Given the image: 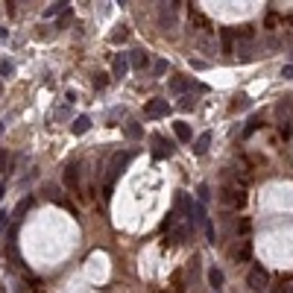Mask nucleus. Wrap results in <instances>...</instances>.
<instances>
[{
  "label": "nucleus",
  "mask_w": 293,
  "mask_h": 293,
  "mask_svg": "<svg viewBox=\"0 0 293 293\" xmlns=\"http://www.w3.org/2000/svg\"><path fill=\"white\" fill-rule=\"evenodd\" d=\"M132 158H135V150H126V153L121 150V153L112 155V161H109V167H106V176H103V179H106V193L112 190V185L118 182V176L126 170V164H129Z\"/></svg>",
  "instance_id": "nucleus-1"
},
{
  "label": "nucleus",
  "mask_w": 293,
  "mask_h": 293,
  "mask_svg": "<svg viewBox=\"0 0 293 293\" xmlns=\"http://www.w3.org/2000/svg\"><path fill=\"white\" fill-rule=\"evenodd\" d=\"M217 200H220L226 208H243L246 206V193H243L241 185H226V188L217 193Z\"/></svg>",
  "instance_id": "nucleus-2"
},
{
  "label": "nucleus",
  "mask_w": 293,
  "mask_h": 293,
  "mask_svg": "<svg viewBox=\"0 0 293 293\" xmlns=\"http://www.w3.org/2000/svg\"><path fill=\"white\" fill-rule=\"evenodd\" d=\"M246 284H249V290L252 293H264L267 287H270V273L255 264V267L249 270V276H246Z\"/></svg>",
  "instance_id": "nucleus-3"
},
{
  "label": "nucleus",
  "mask_w": 293,
  "mask_h": 293,
  "mask_svg": "<svg viewBox=\"0 0 293 293\" xmlns=\"http://www.w3.org/2000/svg\"><path fill=\"white\" fill-rule=\"evenodd\" d=\"M179 21V3H158V24L161 30H173Z\"/></svg>",
  "instance_id": "nucleus-4"
},
{
  "label": "nucleus",
  "mask_w": 293,
  "mask_h": 293,
  "mask_svg": "<svg viewBox=\"0 0 293 293\" xmlns=\"http://www.w3.org/2000/svg\"><path fill=\"white\" fill-rule=\"evenodd\" d=\"M150 144H153V155H155V158H170V155L176 153V147H173L164 135H158V132L150 135Z\"/></svg>",
  "instance_id": "nucleus-5"
},
{
  "label": "nucleus",
  "mask_w": 293,
  "mask_h": 293,
  "mask_svg": "<svg viewBox=\"0 0 293 293\" xmlns=\"http://www.w3.org/2000/svg\"><path fill=\"white\" fill-rule=\"evenodd\" d=\"M188 226H190V232H197V229H206V226H208V217H206V208H203V203H190Z\"/></svg>",
  "instance_id": "nucleus-6"
},
{
  "label": "nucleus",
  "mask_w": 293,
  "mask_h": 293,
  "mask_svg": "<svg viewBox=\"0 0 293 293\" xmlns=\"http://www.w3.org/2000/svg\"><path fill=\"white\" fill-rule=\"evenodd\" d=\"M65 185H68V190L79 193V185H82V167H79V161H68V167H65Z\"/></svg>",
  "instance_id": "nucleus-7"
},
{
  "label": "nucleus",
  "mask_w": 293,
  "mask_h": 293,
  "mask_svg": "<svg viewBox=\"0 0 293 293\" xmlns=\"http://www.w3.org/2000/svg\"><path fill=\"white\" fill-rule=\"evenodd\" d=\"M144 115H147L150 121L167 118V115H170V103H167V100H147V106H144Z\"/></svg>",
  "instance_id": "nucleus-8"
},
{
  "label": "nucleus",
  "mask_w": 293,
  "mask_h": 293,
  "mask_svg": "<svg viewBox=\"0 0 293 293\" xmlns=\"http://www.w3.org/2000/svg\"><path fill=\"white\" fill-rule=\"evenodd\" d=\"M190 235H193V232H190L188 223H173L170 226V235H167V243H173V246H182V243L188 241Z\"/></svg>",
  "instance_id": "nucleus-9"
},
{
  "label": "nucleus",
  "mask_w": 293,
  "mask_h": 293,
  "mask_svg": "<svg viewBox=\"0 0 293 293\" xmlns=\"http://www.w3.org/2000/svg\"><path fill=\"white\" fill-rule=\"evenodd\" d=\"M147 65H150V59H147V53L141 50V47H135V50L129 53V68H135V70H147Z\"/></svg>",
  "instance_id": "nucleus-10"
},
{
  "label": "nucleus",
  "mask_w": 293,
  "mask_h": 293,
  "mask_svg": "<svg viewBox=\"0 0 293 293\" xmlns=\"http://www.w3.org/2000/svg\"><path fill=\"white\" fill-rule=\"evenodd\" d=\"M126 70H129V62L123 59V53H118V56L112 59V76H115V79H123Z\"/></svg>",
  "instance_id": "nucleus-11"
},
{
  "label": "nucleus",
  "mask_w": 293,
  "mask_h": 293,
  "mask_svg": "<svg viewBox=\"0 0 293 293\" xmlns=\"http://www.w3.org/2000/svg\"><path fill=\"white\" fill-rule=\"evenodd\" d=\"M33 206H35V197H24V200L15 206V211H12V220H15V223H21V220H24V214H27Z\"/></svg>",
  "instance_id": "nucleus-12"
},
{
  "label": "nucleus",
  "mask_w": 293,
  "mask_h": 293,
  "mask_svg": "<svg viewBox=\"0 0 293 293\" xmlns=\"http://www.w3.org/2000/svg\"><path fill=\"white\" fill-rule=\"evenodd\" d=\"M190 88H193V79H188V76H173L170 79V94H185Z\"/></svg>",
  "instance_id": "nucleus-13"
},
{
  "label": "nucleus",
  "mask_w": 293,
  "mask_h": 293,
  "mask_svg": "<svg viewBox=\"0 0 293 293\" xmlns=\"http://www.w3.org/2000/svg\"><path fill=\"white\" fill-rule=\"evenodd\" d=\"M173 132H176V138L182 141V144H190V141H193V132H190V126L185 121H176V123H173Z\"/></svg>",
  "instance_id": "nucleus-14"
},
{
  "label": "nucleus",
  "mask_w": 293,
  "mask_h": 293,
  "mask_svg": "<svg viewBox=\"0 0 293 293\" xmlns=\"http://www.w3.org/2000/svg\"><path fill=\"white\" fill-rule=\"evenodd\" d=\"M70 12V3L65 0H59V3H50L47 9H44V18H56V15H68Z\"/></svg>",
  "instance_id": "nucleus-15"
},
{
  "label": "nucleus",
  "mask_w": 293,
  "mask_h": 293,
  "mask_svg": "<svg viewBox=\"0 0 293 293\" xmlns=\"http://www.w3.org/2000/svg\"><path fill=\"white\" fill-rule=\"evenodd\" d=\"M88 129H91V118H88V115H79L76 121L70 123V132H73V135H85Z\"/></svg>",
  "instance_id": "nucleus-16"
},
{
  "label": "nucleus",
  "mask_w": 293,
  "mask_h": 293,
  "mask_svg": "<svg viewBox=\"0 0 293 293\" xmlns=\"http://www.w3.org/2000/svg\"><path fill=\"white\" fill-rule=\"evenodd\" d=\"M208 144H211V132H203L200 138L193 141V147H190V150H193V155H206L208 153Z\"/></svg>",
  "instance_id": "nucleus-17"
},
{
  "label": "nucleus",
  "mask_w": 293,
  "mask_h": 293,
  "mask_svg": "<svg viewBox=\"0 0 293 293\" xmlns=\"http://www.w3.org/2000/svg\"><path fill=\"white\" fill-rule=\"evenodd\" d=\"M235 56L243 59V62H249L255 53H252V41H238V47H235Z\"/></svg>",
  "instance_id": "nucleus-18"
},
{
  "label": "nucleus",
  "mask_w": 293,
  "mask_h": 293,
  "mask_svg": "<svg viewBox=\"0 0 293 293\" xmlns=\"http://www.w3.org/2000/svg\"><path fill=\"white\" fill-rule=\"evenodd\" d=\"M126 38H129V27H126V24H118V27H115V33L109 35V41H112V44H123Z\"/></svg>",
  "instance_id": "nucleus-19"
},
{
  "label": "nucleus",
  "mask_w": 293,
  "mask_h": 293,
  "mask_svg": "<svg viewBox=\"0 0 293 293\" xmlns=\"http://www.w3.org/2000/svg\"><path fill=\"white\" fill-rule=\"evenodd\" d=\"M123 135L129 141H138L141 135H144V129H141V123H135V121H129L126 126H123Z\"/></svg>",
  "instance_id": "nucleus-20"
},
{
  "label": "nucleus",
  "mask_w": 293,
  "mask_h": 293,
  "mask_svg": "<svg viewBox=\"0 0 293 293\" xmlns=\"http://www.w3.org/2000/svg\"><path fill=\"white\" fill-rule=\"evenodd\" d=\"M185 287H188V284H185V273H182V270H176V273H173V287H170V293H185Z\"/></svg>",
  "instance_id": "nucleus-21"
},
{
  "label": "nucleus",
  "mask_w": 293,
  "mask_h": 293,
  "mask_svg": "<svg viewBox=\"0 0 293 293\" xmlns=\"http://www.w3.org/2000/svg\"><path fill=\"white\" fill-rule=\"evenodd\" d=\"M208 284H211L214 290H220V287H223V273H220L217 267H211V270H208Z\"/></svg>",
  "instance_id": "nucleus-22"
},
{
  "label": "nucleus",
  "mask_w": 293,
  "mask_h": 293,
  "mask_svg": "<svg viewBox=\"0 0 293 293\" xmlns=\"http://www.w3.org/2000/svg\"><path fill=\"white\" fill-rule=\"evenodd\" d=\"M249 106H252V100H249L246 94H238V97H235V103L229 106V112H241V109H249Z\"/></svg>",
  "instance_id": "nucleus-23"
},
{
  "label": "nucleus",
  "mask_w": 293,
  "mask_h": 293,
  "mask_svg": "<svg viewBox=\"0 0 293 293\" xmlns=\"http://www.w3.org/2000/svg\"><path fill=\"white\" fill-rule=\"evenodd\" d=\"M249 258H252V243L243 241V246L235 252V261H249Z\"/></svg>",
  "instance_id": "nucleus-24"
},
{
  "label": "nucleus",
  "mask_w": 293,
  "mask_h": 293,
  "mask_svg": "<svg viewBox=\"0 0 293 293\" xmlns=\"http://www.w3.org/2000/svg\"><path fill=\"white\" fill-rule=\"evenodd\" d=\"M220 41H223V50L226 53H232V41H235V33L226 27V30H220Z\"/></svg>",
  "instance_id": "nucleus-25"
},
{
  "label": "nucleus",
  "mask_w": 293,
  "mask_h": 293,
  "mask_svg": "<svg viewBox=\"0 0 293 293\" xmlns=\"http://www.w3.org/2000/svg\"><path fill=\"white\" fill-rule=\"evenodd\" d=\"M197 47L203 53H214V41H211L208 35H197Z\"/></svg>",
  "instance_id": "nucleus-26"
},
{
  "label": "nucleus",
  "mask_w": 293,
  "mask_h": 293,
  "mask_svg": "<svg viewBox=\"0 0 293 293\" xmlns=\"http://www.w3.org/2000/svg\"><path fill=\"white\" fill-rule=\"evenodd\" d=\"M255 129H261V118L255 115V118H249V123H246V129H243V138H249Z\"/></svg>",
  "instance_id": "nucleus-27"
},
{
  "label": "nucleus",
  "mask_w": 293,
  "mask_h": 293,
  "mask_svg": "<svg viewBox=\"0 0 293 293\" xmlns=\"http://www.w3.org/2000/svg\"><path fill=\"white\" fill-rule=\"evenodd\" d=\"M287 112H290V103H287V100H281V103L276 106V118L284 123V115H287Z\"/></svg>",
  "instance_id": "nucleus-28"
},
{
  "label": "nucleus",
  "mask_w": 293,
  "mask_h": 293,
  "mask_svg": "<svg viewBox=\"0 0 293 293\" xmlns=\"http://www.w3.org/2000/svg\"><path fill=\"white\" fill-rule=\"evenodd\" d=\"M193 106H197V100H193V97H190V94H185V97H182V100H179V109H182V112H190V109H193Z\"/></svg>",
  "instance_id": "nucleus-29"
},
{
  "label": "nucleus",
  "mask_w": 293,
  "mask_h": 293,
  "mask_svg": "<svg viewBox=\"0 0 293 293\" xmlns=\"http://www.w3.org/2000/svg\"><path fill=\"white\" fill-rule=\"evenodd\" d=\"M167 68H170V65H167L164 59H158V62L153 65V73H155V76H164V73H167Z\"/></svg>",
  "instance_id": "nucleus-30"
},
{
  "label": "nucleus",
  "mask_w": 293,
  "mask_h": 293,
  "mask_svg": "<svg viewBox=\"0 0 293 293\" xmlns=\"http://www.w3.org/2000/svg\"><path fill=\"white\" fill-rule=\"evenodd\" d=\"M106 85H109V76H106V73H97V76H94V88H97V91H103Z\"/></svg>",
  "instance_id": "nucleus-31"
},
{
  "label": "nucleus",
  "mask_w": 293,
  "mask_h": 293,
  "mask_svg": "<svg viewBox=\"0 0 293 293\" xmlns=\"http://www.w3.org/2000/svg\"><path fill=\"white\" fill-rule=\"evenodd\" d=\"M15 73V65L12 62H0V76H12Z\"/></svg>",
  "instance_id": "nucleus-32"
},
{
  "label": "nucleus",
  "mask_w": 293,
  "mask_h": 293,
  "mask_svg": "<svg viewBox=\"0 0 293 293\" xmlns=\"http://www.w3.org/2000/svg\"><path fill=\"white\" fill-rule=\"evenodd\" d=\"M273 293H290V278L284 276V278H281V281H278V287H276V290H273Z\"/></svg>",
  "instance_id": "nucleus-33"
},
{
  "label": "nucleus",
  "mask_w": 293,
  "mask_h": 293,
  "mask_svg": "<svg viewBox=\"0 0 293 293\" xmlns=\"http://www.w3.org/2000/svg\"><path fill=\"white\" fill-rule=\"evenodd\" d=\"M68 115H70V109H68V106H62V109H56V112L50 115V121H59V118H68Z\"/></svg>",
  "instance_id": "nucleus-34"
},
{
  "label": "nucleus",
  "mask_w": 293,
  "mask_h": 293,
  "mask_svg": "<svg viewBox=\"0 0 293 293\" xmlns=\"http://www.w3.org/2000/svg\"><path fill=\"white\" fill-rule=\"evenodd\" d=\"M123 118V109H115V112H109V126H115V121H121Z\"/></svg>",
  "instance_id": "nucleus-35"
},
{
  "label": "nucleus",
  "mask_w": 293,
  "mask_h": 293,
  "mask_svg": "<svg viewBox=\"0 0 293 293\" xmlns=\"http://www.w3.org/2000/svg\"><path fill=\"white\" fill-rule=\"evenodd\" d=\"M190 65H193V70H206V68H208L206 59H190Z\"/></svg>",
  "instance_id": "nucleus-36"
},
{
  "label": "nucleus",
  "mask_w": 293,
  "mask_h": 293,
  "mask_svg": "<svg viewBox=\"0 0 293 293\" xmlns=\"http://www.w3.org/2000/svg\"><path fill=\"white\" fill-rule=\"evenodd\" d=\"M6 223H9V214H6V211H3V208H0V235H3V232H6Z\"/></svg>",
  "instance_id": "nucleus-37"
},
{
  "label": "nucleus",
  "mask_w": 293,
  "mask_h": 293,
  "mask_svg": "<svg viewBox=\"0 0 293 293\" xmlns=\"http://www.w3.org/2000/svg\"><path fill=\"white\" fill-rule=\"evenodd\" d=\"M197 193H200V203H206L208 197H211V193H208V185H200V188H197Z\"/></svg>",
  "instance_id": "nucleus-38"
},
{
  "label": "nucleus",
  "mask_w": 293,
  "mask_h": 293,
  "mask_svg": "<svg viewBox=\"0 0 293 293\" xmlns=\"http://www.w3.org/2000/svg\"><path fill=\"white\" fill-rule=\"evenodd\" d=\"M281 135H284V138H290V135H293V126H290V121H284V126H281Z\"/></svg>",
  "instance_id": "nucleus-39"
},
{
  "label": "nucleus",
  "mask_w": 293,
  "mask_h": 293,
  "mask_svg": "<svg viewBox=\"0 0 293 293\" xmlns=\"http://www.w3.org/2000/svg\"><path fill=\"white\" fill-rule=\"evenodd\" d=\"M281 76H284V79H293V65H284V68H281Z\"/></svg>",
  "instance_id": "nucleus-40"
},
{
  "label": "nucleus",
  "mask_w": 293,
  "mask_h": 293,
  "mask_svg": "<svg viewBox=\"0 0 293 293\" xmlns=\"http://www.w3.org/2000/svg\"><path fill=\"white\" fill-rule=\"evenodd\" d=\"M6 158H9L6 150H0V173H6Z\"/></svg>",
  "instance_id": "nucleus-41"
},
{
  "label": "nucleus",
  "mask_w": 293,
  "mask_h": 293,
  "mask_svg": "<svg viewBox=\"0 0 293 293\" xmlns=\"http://www.w3.org/2000/svg\"><path fill=\"white\" fill-rule=\"evenodd\" d=\"M290 293H293V276H290Z\"/></svg>",
  "instance_id": "nucleus-42"
},
{
  "label": "nucleus",
  "mask_w": 293,
  "mask_h": 293,
  "mask_svg": "<svg viewBox=\"0 0 293 293\" xmlns=\"http://www.w3.org/2000/svg\"><path fill=\"white\" fill-rule=\"evenodd\" d=\"M3 190H6V188H3V185H0V197H3Z\"/></svg>",
  "instance_id": "nucleus-43"
},
{
  "label": "nucleus",
  "mask_w": 293,
  "mask_h": 293,
  "mask_svg": "<svg viewBox=\"0 0 293 293\" xmlns=\"http://www.w3.org/2000/svg\"><path fill=\"white\" fill-rule=\"evenodd\" d=\"M0 94H3V82H0Z\"/></svg>",
  "instance_id": "nucleus-44"
},
{
  "label": "nucleus",
  "mask_w": 293,
  "mask_h": 293,
  "mask_svg": "<svg viewBox=\"0 0 293 293\" xmlns=\"http://www.w3.org/2000/svg\"><path fill=\"white\" fill-rule=\"evenodd\" d=\"M290 27H293V18H290Z\"/></svg>",
  "instance_id": "nucleus-45"
},
{
  "label": "nucleus",
  "mask_w": 293,
  "mask_h": 293,
  "mask_svg": "<svg viewBox=\"0 0 293 293\" xmlns=\"http://www.w3.org/2000/svg\"><path fill=\"white\" fill-rule=\"evenodd\" d=\"M18 293H27V290H18Z\"/></svg>",
  "instance_id": "nucleus-46"
}]
</instances>
